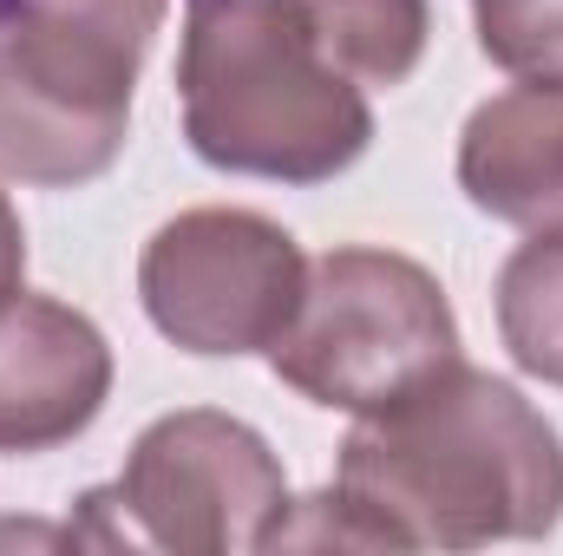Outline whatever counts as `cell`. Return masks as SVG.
<instances>
[{
	"label": "cell",
	"instance_id": "12",
	"mask_svg": "<svg viewBox=\"0 0 563 556\" xmlns=\"http://www.w3.org/2000/svg\"><path fill=\"white\" fill-rule=\"evenodd\" d=\"M20 288H26V230H20V210L0 190V301H13Z\"/></svg>",
	"mask_w": 563,
	"mask_h": 556
},
{
	"label": "cell",
	"instance_id": "10",
	"mask_svg": "<svg viewBox=\"0 0 563 556\" xmlns=\"http://www.w3.org/2000/svg\"><path fill=\"white\" fill-rule=\"evenodd\" d=\"M492 314H498V341L511 367L563 393V223L531 230L505 256Z\"/></svg>",
	"mask_w": 563,
	"mask_h": 556
},
{
	"label": "cell",
	"instance_id": "3",
	"mask_svg": "<svg viewBox=\"0 0 563 556\" xmlns=\"http://www.w3.org/2000/svg\"><path fill=\"white\" fill-rule=\"evenodd\" d=\"M170 0H0V177L79 190L119 164Z\"/></svg>",
	"mask_w": 563,
	"mask_h": 556
},
{
	"label": "cell",
	"instance_id": "6",
	"mask_svg": "<svg viewBox=\"0 0 563 556\" xmlns=\"http://www.w3.org/2000/svg\"><path fill=\"white\" fill-rule=\"evenodd\" d=\"M301 288H308L301 243L276 216L236 203L177 210L170 223L151 230L139 256L144 321L197 360L269 354L301 308Z\"/></svg>",
	"mask_w": 563,
	"mask_h": 556
},
{
	"label": "cell",
	"instance_id": "11",
	"mask_svg": "<svg viewBox=\"0 0 563 556\" xmlns=\"http://www.w3.org/2000/svg\"><path fill=\"white\" fill-rule=\"evenodd\" d=\"M472 26L498 73L563 86V0H472Z\"/></svg>",
	"mask_w": 563,
	"mask_h": 556
},
{
	"label": "cell",
	"instance_id": "7",
	"mask_svg": "<svg viewBox=\"0 0 563 556\" xmlns=\"http://www.w3.org/2000/svg\"><path fill=\"white\" fill-rule=\"evenodd\" d=\"M112 400V341L59 294L0 301V458L59 452Z\"/></svg>",
	"mask_w": 563,
	"mask_h": 556
},
{
	"label": "cell",
	"instance_id": "5",
	"mask_svg": "<svg viewBox=\"0 0 563 556\" xmlns=\"http://www.w3.org/2000/svg\"><path fill=\"white\" fill-rule=\"evenodd\" d=\"M459 360V314L439 276L400 249H328L308 263L295 321L269 347V374L308 407L367 419Z\"/></svg>",
	"mask_w": 563,
	"mask_h": 556
},
{
	"label": "cell",
	"instance_id": "8",
	"mask_svg": "<svg viewBox=\"0 0 563 556\" xmlns=\"http://www.w3.org/2000/svg\"><path fill=\"white\" fill-rule=\"evenodd\" d=\"M459 190L472 210L511 230L563 223V86L518 79L472 105L459 132Z\"/></svg>",
	"mask_w": 563,
	"mask_h": 556
},
{
	"label": "cell",
	"instance_id": "2",
	"mask_svg": "<svg viewBox=\"0 0 563 556\" xmlns=\"http://www.w3.org/2000/svg\"><path fill=\"white\" fill-rule=\"evenodd\" d=\"M177 105L190 151L223 177L308 190L374 144L367 86L314 46L295 0H184Z\"/></svg>",
	"mask_w": 563,
	"mask_h": 556
},
{
	"label": "cell",
	"instance_id": "1",
	"mask_svg": "<svg viewBox=\"0 0 563 556\" xmlns=\"http://www.w3.org/2000/svg\"><path fill=\"white\" fill-rule=\"evenodd\" d=\"M563 524V438L511 380L465 354L394 407L354 419L334 485L295 498L276 544L485 551Z\"/></svg>",
	"mask_w": 563,
	"mask_h": 556
},
{
	"label": "cell",
	"instance_id": "9",
	"mask_svg": "<svg viewBox=\"0 0 563 556\" xmlns=\"http://www.w3.org/2000/svg\"><path fill=\"white\" fill-rule=\"evenodd\" d=\"M314 46L354 79V86H407L432 46V7L426 0H295Z\"/></svg>",
	"mask_w": 563,
	"mask_h": 556
},
{
	"label": "cell",
	"instance_id": "4",
	"mask_svg": "<svg viewBox=\"0 0 563 556\" xmlns=\"http://www.w3.org/2000/svg\"><path fill=\"white\" fill-rule=\"evenodd\" d=\"M288 511L295 491L276 445L250 419L184 407L132 438L125 471L79 498V524H66V537L99 551L250 556L276 551Z\"/></svg>",
	"mask_w": 563,
	"mask_h": 556
}]
</instances>
